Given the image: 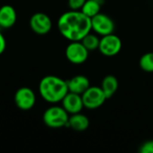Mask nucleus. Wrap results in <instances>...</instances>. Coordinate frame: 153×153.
<instances>
[{"label": "nucleus", "mask_w": 153, "mask_h": 153, "mask_svg": "<svg viewBox=\"0 0 153 153\" xmlns=\"http://www.w3.org/2000/svg\"><path fill=\"white\" fill-rule=\"evenodd\" d=\"M44 124L50 128H62L67 126L69 114L63 107L51 106L48 108L42 117Z\"/></svg>", "instance_id": "obj_3"}, {"label": "nucleus", "mask_w": 153, "mask_h": 153, "mask_svg": "<svg viewBox=\"0 0 153 153\" xmlns=\"http://www.w3.org/2000/svg\"><path fill=\"white\" fill-rule=\"evenodd\" d=\"M140 67L148 73H153V52L144 54L140 59Z\"/></svg>", "instance_id": "obj_17"}, {"label": "nucleus", "mask_w": 153, "mask_h": 153, "mask_svg": "<svg viewBox=\"0 0 153 153\" xmlns=\"http://www.w3.org/2000/svg\"><path fill=\"white\" fill-rule=\"evenodd\" d=\"M68 91L76 94L82 95L91 85L89 79L84 75H76L66 81Z\"/></svg>", "instance_id": "obj_12"}, {"label": "nucleus", "mask_w": 153, "mask_h": 153, "mask_svg": "<svg viewBox=\"0 0 153 153\" xmlns=\"http://www.w3.org/2000/svg\"><path fill=\"white\" fill-rule=\"evenodd\" d=\"M68 91L66 81L55 75L43 77L39 84V93L40 97L45 101L51 104L61 102Z\"/></svg>", "instance_id": "obj_2"}, {"label": "nucleus", "mask_w": 153, "mask_h": 153, "mask_svg": "<svg viewBox=\"0 0 153 153\" xmlns=\"http://www.w3.org/2000/svg\"><path fill=\"white\" fill-rule=\"evenodd\" d=\"M122 48V41L120 38L114 33L102 36L100 40L99 50L106 56H114L117 55Z\"/></svg>", "instance_id": "obj_7"}, {"label": "nucleus", "mask_w": 153, "mask_h": 153, "mask_svg": "<svg viewBox=\"0 0 153 153\" xmlns=\"http://www.w3.org/2000/svg\"><path fill=\"white\" fill-rule=\"evenodd\" d=\"M61 35L70 41H81L91 30V20L81 10L64 13L57 21Z\"/></svg>", "instance_id": "obj_1"}, {"label": "nucleus", "mask_w": 153, "mask_h": 153, "mask_svg": "<svg viewBox=\"0 0 153 153\" xmlns=\"http://www.w3.org/2000/svg\"><path fill=\"white\" fill-rule=\"evenodd\" d=\"M92 1L97 2V3H98V4H100V5H103V4H104V3H105V0H92Z\"/></svg>", "instance_id": "obj_21"}, {"label": "nucleus", "mask_w": 153, "mask_h": 153, "mask_svg": "<svg viewBox=\"0 0 153 153\" xmlns=\"http://www.w3.org/2000/svg\"><path fill=\"white\" fill-rule=\"evenodd\" d=\"M86 0H68V6L71 10H80Z\"/></svg>", "instance_id": "obj_18"}, {"label": "nucleus", "mask_w": 153, "mask_h": 153, "mask_svg": "<svg viewBox=\"0 0 153 153\" xmlns=\"http://www.w3.org/2000/svg\"><path fill=\"white\" fill-rule=\"evenodd\" d=\"M89 125H90L89 118L85 115L81 114L80 112L76 114H73L71 117H69L67 126L74 131L82 132L89 127Z\"/></svg>", "instance_id": "obj_13"}, {"label": "nucleus", "mask_w": 153, "mask_h": 153, "mask_svg": "<svg viewBox=\"0 0 153 153\" xmlns=\"http://www.w3.org/2000/svg\"><path fill=\"white\" fill-rule=\"evenodd\" d=\"M31 30L38 35H46L52 29V21L50 17L44 13H36L30 19Z\"/></svg>", "instance_id": "obj_9"}, {"label": "nucleus", "mask_w": 153, "mask_h": 153, "mask_svg": "<svg viewBox=\"0 0 153 153\" xmlns=\"http://www.w3.org/2000/svg\"><path fill=\"white\" fill-rule=\"evenodd\" d=\"M101 89L107 99H110L118 89V81L114 75H107L101 82Z\"/></svg>", "instance_id": "obj_14"}, {"label": "nucleus", "mask_w": 153, "mask_h": 153, "mask_svg": "<svg viewBox=\"0 0 153 153\" xmlns=\"http://www.w3.org/2000/svg\"><path fill=\"white\" fill-rule=\"evenodd\" d=\"M82 99L84 108L89 109H96L100 108L104 104L106 100H108L101 87L94 86H90L82 94Z\"/></svg>", "instance_id": "obj_4"}, {"label": "nucleus", "mask_w": 153, "mask_h": 153, "mask_svg": "<svg viewBox=\"0 0 153 153\" xmlns=\"http://www.w3.org/2000/svg\"><path fill=\"white\" fill-rule=\"evenodd\" d=\"M139 152L141 153H153V141H148L143 143Z\"/></svg>", "instance_id": "obj_19"}, {"label": "nucleus", "mask_w": 153, "mask_h": 153, "mask_svg": "<svg viewBox=\"0 0 153 153\" xmlns=\"http://www.w3.org/2000/svg\"><path fill=\"white\" fill-rule=\"evenodd\" d=\"M5 48H6V40L4 39V36L0 30V56L4 52Z\"/></svg>", "instance_id": "obj_20"}, {"label": "nucleus", "mask_w": 153, "mask_h": 153, "mask_svg": "<svg viewBox=\"0 0 153 153\" xmlns=\"http://www.w3.org/2000/svg\"><path fill=\"white\" fill-rule=\"evenodd\" d=\"M16 107L23 111L30 110L36 104V95L29 87L19 88L13 97Z\"/></svg>", "instance_id": "obj_6"}, {"label": "nucleus", "mask_w": 153, "mask_h": 153, "mask_svg": "<svg viewBox=\"0 0 153 153\" xmlns=\"http://www.w3.org/2000/svg\"><path fill=\"white\" fill-rule=\"evenodd\" d=\"M65 56L70 63L81 65L88 59L89 50L84 47L82 41H71L66 47Z\"/></svg>", "instance_id": "obj_5"}, {"label": "nucleus", "mask_w": 153, "mask_h": 153, "mask_svg": "<svg viewBox=\"0 0 153 153\" xmlns=\"http://www.w3.org/2000/svg\"><path fill=\"white\" fill-rule=\"evenodd\" d=\"M91 20V30L101 36L108 35L114 32L115 23L113 20L107 14L99 13Z\"/></svg>", "instance_id": "obj_8"}, {"label": "nucleus", "mask_w": 153, "mask_h": 153, "mask_svg": "<svg viewBox=\"0 0 153 153\" xmlns=\"http://www.w3.org/2000/svg\"><path fill=\"white\" fill-rule=\"evenodd\" d=\"M17 20L15 9L10 4H4L0 7V29L12 28Z\"/></svg>", "instance_id": "obj_11"}, {"label": "nucleus", "mask_w": 153, "mask_h": 153, "mask_svg": "<svg viewBox=\"0 0 153 153\" xmlns=\"http://www.w3.org/2000/svg\"><path fill=\"white\" fill-rule=\"evenodd\" d=\"M62 107L66 110L68 114L80 113L84 108L82 95L68 91V93L62 100Z\"/></svg>", "instance_id": "obj_10"}, {"label": "nucleus", "mask_w": 153, "mask_h": 153, "mask_svg": "<svg viewBox=\"0 0 153 153\" xmlns=\"http://www.w3.org/2000/svg\"><path fill=\"white\" fill-rule=\"evenodd\" d=\"M101 5L98 4L97 2H94L92 0H86L82 7L81 8V11L88 17L92 18L96 14H98L100 11Z\"/></svg>", "instance_id": "obj_15"}, {"label": "nucleus", "mask_w": 153, "mask_h": 153, "mask_svg": "<svg viewBox=\"0 0 153 153\" xmlns=\"http://www.w3.org/2000/svg\"><path fill=\"white\" fill-rule=\"evenodd\" d=\"M100 40V39L96 35L91 34V33H88L81 41L89 51H92V50H95L97 48L99 49Z\"/></svg>", "instance_id": "obj_16"}]
</instances>
